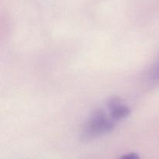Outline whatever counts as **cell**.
Returning a JSON list of instances; mask_svg holds the SVG:
<instances>
[{"label":"cell","instance_id":"cell-3","mask_svg":"<svg viewBox=\"0 0 159 159\" xmlns=\"http://www.w3.org/2000/svg\"><path fill=\"white\" fill-rule=\"evenodd\" d=\"M149 80L153 84H159V60L151 70Z\"/></svg>","mask_w":159,"mask_h":159},{"label":"cell","instance_id":"cell-2","mask_svg":"<svg viewBox=\"0 0 159 159\" xmlns=\"http://www.w3.org/2000/svg\"><path fill=\"white\" fill-rule=\"evenodd\" d=\"M107 107L110 116L116 120L126 118L130 113V108L123 104L119 98H111L107 102Z\"/></svg>","mask_w":159,"mask_h":159},{"label":"cell","instance_id":"cell-1","mask_svg":"<svg viewBox=\"0 0 159 159\" xmlns=\"http://www.w3.org/2000/svg\"><path fill=\"white\" fill-rule=\"evenodd\" d=\"M116 120L110 118L102 109L96 110L87 120L82 133L83 141H91L111 132L116 125Z\"/></svg>","mask_w":159,"mask_h":159},{"label":"cell","instance_id":"cell-4","mask_svg":"<svg viewBox=\"0 0 159 159\" xmlns=\"http://www.w3.org/2000/svg\"><path fill=\"white\" fill-rule=\"evenodd\" d=\"M122 158H130V159H136L138 158V155L135 153H129L127 155H124L121 157Z\"/></svg>","mask_w":159,"mask_h":159}]
</instances>
